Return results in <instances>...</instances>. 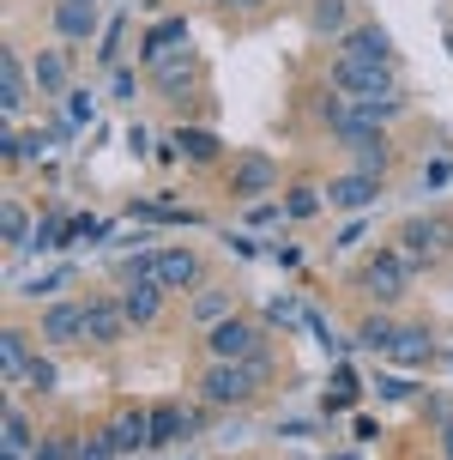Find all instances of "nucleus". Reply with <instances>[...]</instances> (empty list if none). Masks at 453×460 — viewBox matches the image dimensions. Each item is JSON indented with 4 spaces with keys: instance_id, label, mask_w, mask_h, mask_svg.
Masks as SVG:
<instances>
[{
    "instance_id": "f257e3e1",
    "label": "nucleus",
    "mask_w": 453,
    "mask_h": 460,
    "mask_svg": "<svg viewBox=\"0 0 453 460\" xmlns=\"http://www.w3.org/2000/svg\"><path fill=\"white\" fill-rule=\"evenodd\" d=\"M411 273H417V267H411L399 249H381V254H369V261L357 267V291L375 303V309H387V303L405 297V279Z\"/></svg>"
},
{
    "instance_id": "f03ea898",
    "label": "nucleus",
    "mask_w": 453,
    "mask_h": 460,
    "mask_svg": "<svg viewBox=\"0 0 453 460\" xmlns=\"http://www.w3.org/2000/svg\"><path fill=\"white\" fill-rule=\"evenodd\" d=\"M333 92L351 97V103H381V97H399V79L381 61H333Z\"/></svg>"
},
{
    "instance_id": "7ed1b4c3",
    "label": "nucleus",
    "mask_w": 453,
    "mask_h": 460,
    "mask_svg": "<svg viewBox=\"0 0 453 460\" xmlns=\"http://www.w3.org/2000/svg\"><path fill=\"white\" fill-rule=\"evenodd\" d=\"M200 394L212 406H248L254 394H260V376L248 364H236V358H212V369L200 376Z\"/></svg>"
},
{
    "instance_id": "20e7f679",
    "label": "nucleus",
    "mask_w": 453,
    "mask_h": 460,
    "mask_svg": "<svg viewBox=\"0 0 453 460\" xmlns=\"http://www.w3.org/2000/svg\"><path fill=\"white\" fill-rule=\"evenodd\" d=\"M127 327H134V315H127L121 297H85V340L91 345H121Z\"/></svg>"
},
{
    "instance_id": "39448f33",
    "label": "nucleus",
    "mask_w": 453,
    "mask_h": 460,
    "mask_svg": "<svg viewBox=\"0 0 453 460\" xmlns=\"http://www.w3.org/2000/svg\"><path fill=\"white\" fill-rule=\"evenodd\" d=\"M448 225H441V218H411L405 230H399V254H405L411 267H430V261H441V254H448Z\"/></svg>"
},
{
    "instance_id": "423d86ee",
    "label": "nucleus",
    "mask_w": 453,
    "mask_h": 460,
    "mask_svg": "<svg viewBox=\"0 0 453 460\" xmlns=\"http://www.w3.org/2000/svg\"><path fill=\"white\" fill-rule=\"evenodd\" d=\"M339 55L344 61H381V67H393V37H387V24H351L339 37Z\"/></svg>"
},
{
    "instance_id": "0eeeda50",
    "label": "nucleus",
    "mask_w": 453,
    "mask_h": 460,
    "mask_svg": "<svg viewBox=\"0 0 453 460\" xmlns=\"http://www.w3.org/2000/svg\"><path fill=\"white\" fill-rule=\"evenodd\" d=\"M205 351H212V358H236V364H242V358H254V351H260V333H254L242 315H224L218 327H205Z\"/></svg>"
},
{
    "instance_id": "6e6552de",
    "label": "nucleus",
    "mask_w": 453,
    "mask_h": 460,
    "mask_svg": "<svg viewBox=\"0 0 453 460\" xmlns=\"http://www.w3.org/2000/svg\"><path fill=\"white\" fill-rule=\"evenodd\" d=\"M103 430H109V442H115V455H121V460H134V455L152 448V412H139V406H121Z\"/></svg>"
},
{
    "instance_id": "1a4fd4ad",
    "label": "nucleus",
    "mask_w": 453,
    "mask_h": 460,
    "mask_svg": "<svg viewBox=\"0 0 453 460\" xmlns=\"http://www.w3.org/2000/svg\"><path fill=\"white\" fill-rule=\"evenodd\" d=\"M37 333H43V345H73V340H85V303H79V297L48 303L43 315H37Z\"/></svg>"
},
{
    "instance_id": "9d476101",
    "label": "nucleus",
    "mask_w": 453,
    "mask_h": 460,
    "mask_svg": "<svg viewBox=\"0 0 453 460\" xmlns=\"http://www.w3.org/2000/svg\"><path fill=\"white\" fill-rule=\"evenodd\" d=\"M327 200H333L339 212H351V218H357V212H369L375 200H381V176H369V170H351V176H339V182L327 188Z\"/></svg>"
},
{
    "instance_id": "9b49d317",
    "label": "nucleus",
    "mask_w": 453,
    "mask_h": 460,
    "mask_svg": "<svg viewBox=\"0 0 453 460\" xmlns=\"http://www.w3.org/2000/svg\"><path fill=\"white\" fill-rule=\"evenodd\" d=\"M387 358L405 369H423L435 358V333L423 322H399V333H393V345H387Z\"/></svg>"
},
{
    "instance_id": "f8f14e48",
    "label": "nucleus",
    "mask_w": 453,
    "mask_h": 460,
    "mask_svg": "<svg viewBox=\"0 0 453 460\" xmlns=\"http://www.w3.org/2000/svg\"><path fill=\"white\" fill-rule=\"evenodd\" d=\"M158 285L163 291H194L200 285V254L194 249H158Z\"/></svg>"
},
{
    "instance_id": "ddd939ff",
    "label": "nucleus",
    "mask_w": 453,
    "mask_h": 460,
    "mask_svg": "<svg viewBox=\"0 0 453 460\" xmlns=\"http://www.w3.org/2000/svg\"><path fill=\"white\" fill-rule=\"evenodd\" d=\"M97 31V0H61L55 6V37L61 43H85Z\"/></svg>"
},
{
    "instance_id": "4468645a",
    "label": "nucleus",
    "mask_w": 453,
    "mask_h": 460,
    "mask_svg": "<svg viewBox=\"0 0 453 460\" xmlns=\"http://www.w3.org/2000/svg\"><path fill=\"white\" fill-rule=\"evenodd\" d=\"M30 85L43 97H67L73 85H67V55L61 49H37V61H30Z\"/></svg>"
},
{
    "instance_id": "2eb2a0df",
    "label": "nucleus",
    "mask_w": 453,
    "mask_h": 460,
    "mask_svg": "<svg viewBox=\"0 0 453 460\" xmlns=\"http://www.w3.org/2000/svg\"><path fill=\"white\" fill-rule=\"evenodd\" d=\"M24 97H30V67H24L19 55L6 49V55H0V110L19 115V110H24Z\"/></svg>"
},
{
    "instance_id": "dca6fc26",
    "label": "nucleus",
    "mask_w": 453,
    "mask_h": 460,
    "mask_svg": "<svg viewBox=\"0 0 453 460\" xmlns=\"http://www.w3.org/2000/svg\"><path fill=\"white\" fill-rule=\"evenodd\" d=\"M121 303H127V315L134 327H152L163 315V285L158 279H139V285H121Z\"/></svg>"
},
{
    "instance_id": "f3484780",
    "label": "nucleus",
    "mask_w": 453,
    "mask_h": 460,
    "mask_svg": "<svg viewBox=\"0 0 453 460\" xmlns=\"http://www.w3.org/2000/svg\"><path fill=\"white\" fill-rule=\"evenodd\" d=\"M272 182H278L272 158H242V164H236V176H230V194H236V200H260Z\"/></svg>"
},
{
    "instance_id": "a211bd4d",
    "label": "nucleus",
    "mask_w": 453,
    "mask_h": 460,
    "mask_svg": "<svg viewBox=\"0 0 453 460\" xmlns=\"http://www.w3.org/2000/svg\"><path fill=\"white\" fill-rule=\"evenodd\" d=\"M176 49H187V19H163V24H152V37H145V67H158V61H170Z\"/></svg>"
},
{
    "instance_id": "6ab92c4d",
    "label": "nucleus",
    "mask_w": 453,
    "mask_h": 460,
    "mask_svg": "<svg viewBox=\"0 0 453 460\" xmlns=\"http://www.w3.org/2000/svg\"><path fill=\"white\" fill-rule=\"evenodd\" d=\"M309 31L315 37H344L351 31V0H309Z\"/></svg>"
},
{
    "instance_id": "aec40b11",
    "label": "nucleus",
    "mask_w": 453,
    "mask_h": 460,
    "mask_svg": "<svg viewBox=\"0 0 453 460\" xmlns=\"http://www.w3.org/2000/svg\"><path fill=\"white\" fill-rule=\"evenodd\" d=\"M187 430H200V418H194V412H181V406H152V448L187 437Z\"/></svg>"
},
{
    "instance_id": "412c9836",
    "label": "nucleus",
    "mask_w": 453,
    "mask_h": 460,
    "mask_svg": "<svg viewBox=\"0 0 453 460\" xmlns=\"http://www.w3.org/2000/svg\"><path fill=\"white\" fill-rule=\"evenodd\" d=\"M176 152L187 164H218V158H224V146H218V134H212V128H181V134H176Z\"/></svg>"
},
{
    "instance_id": "4be33fe9",
    "label": "nucleus",
    "mask_w": 453,
    "mask_h": 460,
    "mask_svg": "<svg viewBox=\"0 0 453 460\" xmlns=\"http://www.w3.org/2000/svg\"><path fill=\"white\" fill-rule=\"evenodd\" d=\"M37 430H30V418L19 412V406H6V418H0V448H19V455H30L37 448Z\"/></svg>"
},
{
    "instance_id": "5701e85b",
    "label": "nucleus",
    "mask_w": 453,
    "mask_h": 460,
    "mask_svg": "<svg viewBox=\"0 0 453 460\" xmlns=\"http://www.w3.org/2000/svg\"><path fill=\"white\" fill-rule=\"evenodd\" d=\"M0 369H6V382H24V369H30V351H24L19 327H6V333H0Z\"/></svg>"
},
{
    "instance_id": "b1692460",
    "label": "nucleus",
    "mask_w": 453,
    "mask_h": 460,
    "mask_svg": "<svg viewBox=\"0 0 453 460\" xmlns=\"http://www.w3.org/2000/svg\"><path fill=\"white\" fill-rule=\"evenodd\" d=\"M393 333H399V322H387V315H369V322L357 327V351H375V358H387Z\"/></svg>"
},
{
    "instance_id": "393cba45",
    "label": "nucleus",
    "mask_w": 453,
    "mask_h": 460,
    "mask_svg": "<svg viewBox=\"0 0 453 460\" xmlns=\"http://www.w3.org/2000/svg\"><path fill=\"white\" fill-rule=\"evenodd\" d=\"M224 315H236L230 291H200V303H194V322H200V327H218Z\"/></svg>"
},
{
    "instance_id": "a878e982",
    "label": "nucleus",
    "mask_w": 453,
    "mask_h": 460,
    "mask_svg": "<svg viewBox=\"0 0 453 460\" xmlns=\"http://www.w3.org/2000/svg\"><path fill=\"white\" fill-rule=\"evenodd\" d=\"M187 73H194V67H187V55H181V61H176V55L158 61V92L163 97H181V92H187Z\"/></svg>"
},
{
    "instance_id": "bb28decb",
    "label": "nucleus",
    "mask_w": 453,
    "mask_h": 460,
    "mask_svg": "<svg viewBox=\"0 0 453 460\" xmlns=\"http://www.w3.org/2000/svg\"><path fill=\"white\" fill-rule=\"evenodd\" d=\"M0 236H6V243H30V212H24L19 200L0 207Z\"/></svg>"
},
{
    "instance_id": "cd10ccee",
    "label": "nucleus",
    "mask_w": 453,
    "mask_h": 460,
    "mask_svg": "<svg viewBox=\"0 0 453 460\" xmlns=\"http://www.w3.org/2000/svg\"><path fill=\"white\" fill-rule=\"evenodd\" d=\"M351 152H357V170H369V176H381V170H387V139H381V134L357 139Z\"/></svg>"
},
{
    "instance_id": "c85d7f7f",
    "label": "nucleus",
    "mask_w": 453,
    "mask_h": 460,
    "mask_svg": "<svg viewBox=\"0 0 453 460\" xmlns=\"http://www.w3.org/2000/svg\"><path fill=\"white\" fill-rule=\"evenodd\" d=\"M73 460H121V455H115L109 430H91V437H79V442H73Z\"/></svg>"
},
{
    "instance_id": "c756f323",
    "label": "nucleus",
    "mask_w": 453,
    "mask_h": 460,
    "mask_svg": "<svg viewBox=\"0 0 453 460\" xmlns=\"http://www.w3.org/2000/svg\"><path fill=\"white\" fill-rule=\"evenodd\" d=\"M67 279H73V267H48V273H37L30 285H24V291H30V297H55Z\"/></svg>"
},
{
    "instance_id": "7c9ffc66",
    "label": "nucleus",
    "mask_w": 453,
    "mask_h": 460,
    "mask_svg": "<svg viewBox=\"0 0 453 460\" xmlns=\"http://www.w3.org/2000/svg\"><path fill=\"white\" fill-rule=\"evenodd\" d=\"M30 460H73V442L61 437V430H48V437L30 448Z\"/></svg>"
},
{
    "instance_id": "2f4dec72",
    "label": "nucleus",
    "mask_w": 453,
    "mask_h": 460,
    "mask_svg": "<svg viewBox=\"0 0 453 460\" xmlns=\"http://www.w3.org/2000/svg\"><path fill=\"white\" fill-rule=\"evenodd\" d=\"M24 388L55 394V364H48V358H30V369H24Z\"/></svg>"
},
{
    "instance_id": "473e14b6",
    "label": "nucleus",
    "mask_w": 453,
    "mask_h": 460,
    "mask_svg": "<svg viewBox=\"0 0 453 460\" xmlns=\"http://www.w3.org/2000/svg\"><path fill=\"white\" fill-rule=\"evenodd\" d=\"M91 115H97V103L85 92H67V121H91Z\"/></svg>"
},
{
    "instance_id": "72a5a7b5",
    "label": "nucleus",
    "mask_w": 453,
    "mask_h": 460,
    "mask_svg": "<svg viewBox=\"0 0 453 460\" xmlns=\"http://www.w3.org/2000/svg\"><path fill=\"white\" fill-rule=\"evenodd\" d=\"M266 315H272V322H302V303L278 297V303H272V309H266Z\"/></svg>"
},
{
    "instance_id": "f704fd0d",
    "label": "nucleus",
    "mask_w": 453,
    "mask_h": 460,
    "mask_svg": "<svg viewBox=\"0 0 453 460\" xmlns=\"http://www.w3.org/2000/svg\"><path fill=\"white\" fill-rule=\"evenodd\" d=\"M134 92H139V79H134V73H127V67H121V73H115V97L127 103V97H134Z\"/></svg>"
},
{
    "instance_id": "c9c22d12",
    "label": "nucleus",
    "mask_w": 453,
    "mask_h": 460,
    "mask_svg": "<svg viewBox=\"0 0 453 460\" xmlns=\"http://www.w3.org/2000/svg\"><path fill=\"white\" fill-rule=\"evenodd\" d=\"M315 207H320V200L309 194V188H296V194H291V212H296V218H302V212H315Z\"/></svg>"
},
{
    "instance_id": "e433bc0d",
    "label": "nucleus",
    "mask_w": 453,
    "mask_h": 460,
    "mask_svg": "<svg viewBox=\"0 0 453 460\" xmlns=\"http://www.w3.org/2000/svg\"><path fill=\"white\" fill-rule=\"evenodd\" d=\"M362 230H369V225H362V212H357V218H351V225L339 230V243H344V249H351V243H362Z\"/></svg>"
},
{
    "instance_id": "4c0bfd02",
    "label": "nucleus",
    "mask_w": 453,
    "mask_h": 460,
    "mask_svg": "<svg viewBox=\"0 0 453 460\" xmlns=\"http://www.w3.org/2000/svg\"><path fill=\"white\" fill-rule=\"evenodd\" d=\"M242 364H248L254 376H260V382H266V376H272V358H266V351H254V358H242Z\"/></svg>"
},
{
    "instance_id": "58836bf2",
    "label": "nucleus",
    "mask_w": 453,
    "mask_h": 460,
    "mask_svg": "<svg viewBox=\"0 0 453 460\" xmlns=\"http://www.w3.org/2000/svg\"><path fill=\"white\" fill-rule=\"evenodd\" d=\"M441 455L453 460V412H441Z\"/></svg>"
},
{
    "instance_id": "ea45409f",
    "label": "nucleus",
    "mask_w": 453,
    "mask_h": 460,
    "mask_svg": "<svg viewBox=\"0 0 453 460\" xmlns=\"http://www.w3.org/2000/svg\"><path fill=\"white\" fill-rule=\"evenodd\" d=\"M224 6H236V13H248V6H260V0H224Z\"/></svg>"
},
{
    "instance_id": "a19ab883",
    "label": "nucleus",
    "mask_w": 453,
    "mask_h": 460,
    "mask_svg": "<svg viewBox=\"0 0 453 460\" xmlns=\"http://www.w3.org/2000/svg\"><path fill=\"white\" fill-rule=\"evenodd\" d=\"M0 460H30V455H19V448H0Z\"/></svg>"
},
{
    "instance_id": "79ce46f5",
    "label": "nucleus",
    "mask_w": 453,
    "mask_h": 460,
    "mask_svg": "<svg viewBox=\"0 0 453 460\" xmlns=\"http://www.w3.org/2000/svg\"><path fill=\"white\" fill-rule=\"evenodd\" d=\"M339 460H351V455H339Z\"/></svg>"
}]
</instances>
